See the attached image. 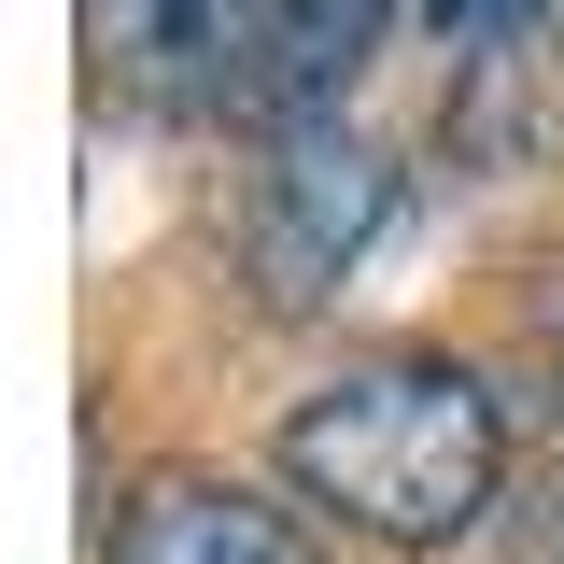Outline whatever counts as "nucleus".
<instances>
[{"label": "nucleus", "mask_w": 564, "mask_h": 564, "mask_svg": "<svg viewBox=\"0 0 564 564\" xmlns=\"http://www.w3.org/2000/svg\"><path fill=\"white\" fill-rule=\"evenodd\" d=\"M282 480L311 508H339L352 536H381V551H452V536L494 522L508 410H494L480 367H452V352H367L325 395H296Z\"/></svg>", "instance_id": "f257e3e1"}, {"label": "nucleus", "mask_w": 564, "mask_h": 564, "mask_svg": "<svg viewBox=\"0 0 564 564\" xmlns=\"http://www.w3.org/2000/svg\"><path fill=\"white\" fill-rule=\"evenodd\" d=\"M381 212H395V170H381L339 113L269 128L254 184H240V269H254V296H269V311H325V296L367 269Z\"/></svg>", "instance_id": "f03ea898"}, {"label": "nucleus", "mask_w": 564, "mask_h": 564, "mask_svg": "<svg viewBox=\"0 0 564 564\" xmlns=\"http://www.w3.org/2000/svg\"><path fill=\"white\" fill-rule=\"evenodd\" d=\"M85 57L128 113H170V128L269 113L282 128V0H85Z\"/></svg>", "instance_id": "7ed1b4c3"}, {"label": "nucleus", "mask_w": 564, "mask_h": 564, "mask_svg": "<svg viewBox=\"0 0 564 564\" xmlns=\"http://www.w3.org/2000/svg\"><path fill=\"white\" fill-rule=\"evenodd\" d=\"M99 564H325V536L254 480H212V466H155V480L113 508Z\"/></svg>", "instance_id": "20e7f679"}, {"label": "nucleus", "mask_w": 564, "mask_h": 564, "mask_svg": "<svg viewBox=\"0 0 564 564\" xmlns=\"http://www.w3.org/2000/svg\"><path fill=\"white\" fill-rule=\"evenodd\" d=\"M381 29H395V0H282V128L339 113V85L381 57Z\"/></svg>", "instance_id": "39448f33"}, {"label": "nucleus", "mask_w": 564, "mask_h": 564, "mask_svg": "<svg viewBox=\"0 0 564 564\" xmlns=\"http://www.w3.org/2000/svg\"><path fill=\"white\" fill-rule=\"evenodd\" d=\"M452 43H494V29H522V14H551V0H423Z\"/></svg>", "instance_id": "423d86ee"}]
</instances>
